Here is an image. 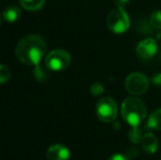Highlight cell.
<instances>
[{"instance_id": "obj_1", "label": "cell", "mask_w": 161, "mask_h": 160, "mask_svg": "<svg viewBox=\"0 0 161 160\" xmlns=\"http://www.w3.org/2000/svg\"><path fill=\"white\" fill-rule=\"evenodd\" d=\"M46 51L44 39L37 34L24 36L15 47V56L22 64L30 66H38Z\"/></svg>"}, {"instance_id": "obj_2", "label": "cell", "mask_w": 161, "mask_h": 160, "mask_svg": "<svg viewBox=\"0 0 161 160\" xmlns=\"http://www.w3.org/2000/svg\"><path fill=\"white\" fill-rule=\"evenodd\" d=\"M121 113L124 121L131 127H139L147 115V108L142 100L136 97H128L122 102Z\"/></svg>"}, {"instance_id": "obj_3", "label": "cell", "mask_w": 161, "mask_h": 160, "mask_svg": "<svg viewBox=\"0 0 161 160\" xmlns=\"http://www.w3.org/2000/svg\"><path fill=\"white\" fill-rule=\"evenodd\" d=\"M106 25L111 32L115 34L125 33L130 26V20L124 8L115 7L108 14L106 18Z\"/></svg>"}, {"instance_id": "obj_4", "label": "cell", "mask_w": 161, "mask_h": 160, "mask_svg": "<svg viewBox=\"0 0 161 160\" xmlns=\"http://www.w3.org/2000/svg\"><path fill=\"white\" fill-rule=\"evenodd\" d=\"M117 112V103L112 97H103L97 103L96 114L100 121L104 123H112L116 120Z\"/></svg>"}, {"instance_id": "obj_5", "label": "cell", "mask_w": 161, "mask_h": 160, "mask_svg": "<svg viewBox=\"0 0 161 160\" xmlns=\"http://www.w3.org/2000/svg\"><path fill=\"white\" fill-rule=\"evenodd\" d=\"M71 63V56L69 52L65 51L62 48H57L52 51L51 53L47 54L45 58V65L47 69L52 71H62L67 68Z\"/></svg>"}, {"instance_id": "obj_6", "label": "cell", "mask_w": 161, "mask_h": 160, "mask_svg": "<svg viewBox=\"0 0 161 160\" xmlns=\"http://www.w3.org/2000/svg\"><path fill=\"white\" fill-rule=\"evenodd\" d=\"M125 88L128 93L134 97L142 96L148 90L149 79L142 73H133L125 80Z\"/></svg>"}, {"instance_id": "obj_7", "label": "cell", "mask_w": 161, "mask_h": 160, "mask_svg": "<svg viewBox=\"0 0 161 160\" xmlns=\"http://www.w3.org/2000/svg\"><path fill=\"white\" fill-rule=\"evenodd\" d=\"M158 44L156 40L148 37V39L142 40L136 46V54H137L138 58L144 62H148V60L153 59L158 53Z\"/></svg>"}, {"instance_id": "obj_8", "label": "cell", "mask_w": 161, "mask_h": 160, "mask_svg": "<svg viewBox=\"0 0 161 160\" xmlns=\"http://www.w3.org/2000/svg\"><path fill=\"white\" fill-rule=\"evenodd\" d=\"M46 157L48 160H69L70 150L65 145L54 144L48 147L46 152Z\"/></svg>"}, {"instance_id": "obj_9", "label": "cell", "mask_w": 161, "mask_h": 160, "mask_svg": "<svg viewBox=\"0 0 161 160\" xmlns=\"http://www.w3.org/2000/svg\"><path fill=\"white\" fill-rule=\"evenodd\" d=\"M142 147L147 154H155L159 148V141L153 133H146L142 137Z\"/></svg>"}, {"instance_id": "obj_10", "label": "cell", "mask_w": 161, "mask_h": 160, "mask_svg": "<svg viewBox=\"0 0 161 160\" xmlns=\"http://www.w3.org/2000/svg\"><path fill=\"white\" fill-rule=\"evenodd\" d=\"M20 17H21V10L17 6L8 7V8L4 9L3 13H2V19L6 20L7 22H10V23L18 21Z\"/></svg>"}, {"instance_id": "obj_11", "label": "cell", "mask_w": 161, "mask_h": 160, "mask_svg": "<svg viewBox=\"0 0 161 160\" xmlns=\"http://www.w3.org/2000/svg\"><path fill=\"white\" fill-rule=\"evenodd\" d=\"M147 127L153 130H161V109H157L149 115Z\"/></svg>"}, {"instance_id": "obj_12", "label": "cell", "mask_w": 161, "mask_h": 160, "mask_svg": "<svg viewBox=\"0 0 161 160\" xmlns=\"http://www.w3.org/2000/svg\"><path fill=\"white\" fill-rule=\"evenodd\" d=\"M23 9L28 11H38L44 7L45 0H19Z\"/></svg>"}, {"instance_id": "obj_13", "label": "cell", "mask_w": 161, "mask_h": 160, "mask_svg": "<svg viewBox=\"0 0 161 160\" xmlns=\"http://www.w3.org/2000/svg\"><path fill=\"white\" fill-rule=\"evenodd\" d=\"M144 135L145 134H142V130L139 127H131V130L128 133V139L134 144L142 143Z\"/></svg>"}, {"instance_id": "obj_14", "label": "cell", "mask_w": 161, "mask_h": 160, "mask_svg": "<svg viewBox=\"0 0 161 160\" xmlns=\"http://www.w3.org/2000/svg\"><path fill=\"white\" fill-rule=\"evenodd\" d=\"M149 21L153 29L161 30V10H155L149 17Z\"/></svg>"}, {"instance_id": "obj_15", "label": "cell", "mask_w": 161, "mask_h": 160, "mask_svg": "<svg viewBox=\"0 0 161 160\" xmlns=\"http://www.w3.org/2000/svg\"><path fill=\"white\" fill-rule=\"evenodd\" d=\"M11 71L8 66L0 65V83H7L10 80Z\"/></svg>"}, {"instance_id": "obj_16", "label": "cell", "mask_w": 161, "mask_h": 160, "mask_svg": "<svg viewBox=\"0 0 161 160\" xmlns=\"http://www.w3.org/2000/svg\"><path fill=\"white\" fill-rule=\"evenodd\" d=\"M104 91V87L102 83L100 82H96L93 83V85L90 87V92H91L92 96H100V94H102Z\"/></svg>"}, {"instance_id": "obj_17", "label": "cell", "mask_w": 161, "mask_h": 160, "mask_svg": "<svg viewBox=\"0 0 161 160\" xmlns=\"http://www.w3.org/2000/svg\"><path fill=\"white\" fill-rule=\"evenodd\" d=\"M151 82L153 83L155 86H161V73H156L153 75L151 77Z\"/></svg>"}, {"instance_id": "obj_18", "label": "cell", "mask_w": 161, "mask_h": 160, "mask_svg": "<svg viewBox=\"0 0 161 160\" xmlns=\"http://www.w3.org/2000/svg\"><path fill=\"white\" fill-rule=\"evenodd\" d=\"M129 1L130 0H113V2H114V4L116 7H121V8H124L125 6H127L129 3Z\"/></svg>"}, {"instance_id": "obj_19", "label": "cell", "mask_w": 161, "mask_h": 160, "mask_svg": "<svg viewBox=\"0 0 161 160\" xmlns=\"http://www.w3.org/2000/svg\"><path fill=\"white\" fill-rule=\"evenodd\" d=\"M108 160H129V159L122 154H115V155H113V156H111Z\"/></svg>"}, {"instance_id": "obj_20", "label": "cell", "mask_w": 161, "mask_h": 160, "mask_svg": "<svg viewBox=\"0 0 161 160\" xmlns=\"http://www.w3.org/2000/svg\"><path fill=\"white\" fill-rule=\"evenodd\" d=\"M1 20H2V18H1V14H0V24H1Z\"/></svg>"}, {"instance_id": "obj_21", "label": "cell", "mask_w": 161, "mask_h": 160, "mask_svg": "<svg viewBox=\"0 0 161 160\" xmlns=\"http://www.w3.org/2000/svg\"><path fill=\"white\" fill-rule=\"evenodd\" d=\"M160 160H161V159H160Z\"/></svg>"}]
</instances>
